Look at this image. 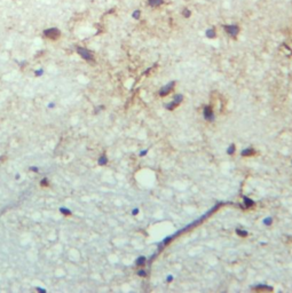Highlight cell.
Instances as JSON below:
<instances>
[{"mask_svg":"<svg viewBox=\"0 0 292 293\" xmlns=\"http://www.w3.org/2000/svg\"><path fill=\"white\" fill-rule=\"evenodd\" d=\"M223 30L229 34L230 37L235 38L240 33V28L236 24H230V25H223Z\"/></svg>","mask_w":292,"mask_h":293,"instance_id":"6da1fadb","label":"cell"},{"mask_svg":"<svg viewBox=\"0 0 292 293\" xmlns=\"http://www.w3.org/2000/svg\"><path fill=\"white\" fill-rule=\"evenodd\" d=\"M44 34L47 37V38H49V39H57L60 36H61V32L59 29H56V28H51V29H47V30H45L44 31Z\"/></svg>","mask_w":292,"mask_h":293,"instance_id":"7a4b0ae2","label":"cell"},{"mask_svg":"<svg viewBox=\"0 0 292 293\" xmlns=\"http://www.w3.org/2000/svg\"><path fill=\"white\" fill-rule=\"evenodd\" d=\"M77 52H78V54H79L83 59L87 60V61H92V60H93V54L89 52L88 49L84 48V47H78V48H77Z\"/></svg>","mask_w":292,"mask_h":293,"instance_id":"3957f363","label":"cell"},{"mask_svg":"<svg viewBox=\"0 0 292 293\" xmlns=\"http://www.w3.org/2000/svg\"><path fill=\"white\" fill-rule=\"evenodd\" d=\"M174 85H175V83L174 81H171V83H168V84L166 85V86H164L160 91H159V95L160 96H165V95H167L171 91H172V88L174 87Z\"/></svg>","mask_w":292,"mask_h":293,"instance_id":"277c9868","label":"cell"},{"mask_svg":"<svg viewBox=\"0 0 292 293\" xmlns=\"http://www.w3.org/2000/svg\"><path fill=\"white\" fill-rule=\"evenodd\" d=\"M204 117H205V119H208V120H212V119H213V111L211 110L210 106H206V108L204 109Z\"/></svg>","mask_w":292,"mask_h":293,"instance_id":"5b68a950","label":"cell"},{"mask_svg":"<svg viewBox=\"0 0 292 293\" xmlns=\"http://www.w3.org/2000/svg\"><path fill=\"white\" fill-rule=\"evenodd\" d=\"M164 2V0H148V5L150 7H158Z\"/></svg>","mask_w":292,"mask_h":293,"instance_id":"8992f818","label":"cell"},{"mask_svg":"<svg viewBox=\"0 0 292 293\" xmlns=\"http://www.w3.org/2000/svg\"><path fill=\"white\" fill-rule=\"evenodd\" d=\"M215 34H217V32H215V30H214L213 28H211V29H208V30H206V32H205V36H206L208 38H210V39L214 38V37H215Z\"/></svg>","mask_w":292,"mask_h":293,"instance_id":"52a82bcc","label":"cell"},{"mask_svg":"<svg viewBox=\"0 0 292 293\" xmlns=\"http://www.w3.org/2000/svg\"><path fill=\"white\" fill-rule=\"evenodd\" d=\"M252 155H254V150L253 149H245V150H243L242 151V156H245V157H248V156H252Z\"/></svg>","mask_w":292,"mask_h":293,"instance_id":"ba28073f","label":"cell"},{"mask_svg":"<svg viewBox=\"0 0 292 293\" xmlns=\"http://www.w3.org/2000/svg\"><path fill=\"white\" fill-rule=\"evenodd\" d=\"M254 290H261V291H263V290H267V291H271L273 289L269 287V286H266V285H259V286H256V287H253Z\"/></svg>","mask_w":292,"mask_h":293,"instance_id":"9c48e42d","label":"cell"},{"mask_svg":"<svg viewBox=\"0 0 292 293\" xmlns=\"http://www.w3.org/2000/svg\"><path fill=\"white\" fill-rule=\"evenodd\" d=\"M243 199H244V204H245V206H246V207H250V206L253 205V202H252L251 199L248 198V197H244Z\"/></svg>","mask_w":292,"mask_h":293,"instance_id":"30bf717a","label":"cell"},{"mask_svg":"<svg viewBox=\"0 0 292 293\" xmlns=\"http://www.w3.org/2000/svg\"><path fill=\"white\" fill-rule=\"evenodd\" d=\"M140 15H141V11H139V9H136V11H133V14H132V17H133L134 20H139V19H140Z\"/></svg>","mask_w":292,"mask_h":293,"instance_id":"8fae6325","label":"cell"},{"mask_svg":"<svg viewBox=\"0 0 292 293\" xmlns=\"http://www.w3.org/2000/svg\"><path fill=\"white\" fill-rule=\"evenodd\" d=\"M182 15H183V17H186V19H188L190 15H191V11H189L188 8H185L183 9V11H182Z\"/></svg>","mask_w":292,"mask_h":293,"instance_id":"7c38bea8","label":"cell"},{"mask_svg":"<svg viewBox=\"0 0 292 293\" xmlns=\"http://www.w3.org/2000/svg\"><path fill=\"white\" fill-rule=\"evenodd\" d=\"M146 262V258L145 257H141V258H139L137 259V261H136V266H141V264H143Z\"/></svg>","mask_w":292,"mask_h":293,"instance_id":"4fadbf2b","label":"cell"},{"mask_svg":"<svg viewBox=\"0 0 292 293\" xmlns=\"http://www.w3.org/2000/svg\"><path fill=\"white\" fill-rule=\"evenodd\" d=\"M233 152H235V146H233V144H231V146H229V149H228V154L231 155Z\"/></svg>","mask_w":292,"mask_h":293,"instance_id":"5bb4252c","label":"cell"},{"mask_svg":"<svg viewBox=\"0 0 292 293\" xmlns=\"http://www.w3.org/2000/svg\"><path fill=\"white\" fill-rule=\"evenodd\" d=\"M236 231H237V234H238L240 236H246V235H248V232H246V231H244V230L240 231V230H238V229H237Z\"/></svg>","mask_w":292,"mask_h":293,"instance_id":"9a60e30c","label":"cell"},{"mask_svg":"<svg viewBox=\"0 0 292 293\" xmlns=\"http://www.w3.org/2000/svg\"><path fill=\"white\" fill-rule=\"evenodd\" d=\"M263 223H265V224H271V218H267V219L263 221Z\"/></svg>","mask_w":292,"mask_h":293,"instance_id":"2e32d148","label":"cell"},{"mask_svg":"<svg viewBox=\"0 0 292 293\" xmlns=\"http://www.w3.org/2000/svg\"><path fill=\"white\" fill-rule=\"evenodd\" d=\"M139 275H140V276H146V272H143V270H142V272H139Z\"/></svg>","mask_w":292,"mask_h":293,"instance_id":"e0dca14e","label":"cell"}]
</instances>
